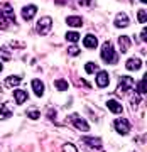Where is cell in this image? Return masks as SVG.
Returning <instances> with one entry per match:
<instances>
[{
  "mask_svg": "<svg viewBox=\"0 0 147 152\" xmlns=\"http://www.w3.org/2000/svg\"><path fill=\"white\" fill-rule=\"evenodd\" d=\"M117 53H115V49L112 48V42H105L103 48H102V59L105 63H110V64H113L117 63Z\"/></svg>",
  "mask_w": 147,
  "mask_h": 152,
  "instance_id": "cell-1",
  "label": "cell"
},
{
  "mask_svg": "<svg viewBox=\"0 0 147 152\" xmlns=\"http://www.w3.org/2000/svg\"><path fill=\"white\" fill-rule=\"evenodd\" d=\"M135 86V83H134V80H132L130 76H120L118 80V86H117V95H125L129 90H132V88Z\"/></svg>",
  "mask_w": 147,
  "mask_h": 152,
  "instance_id": "cell-2",
  "label": "cell"
},
{
  "mask_svg": "<svg viewBox=\"0 0 147 152\" xmlns=\"http://www.w3.org/2000/svg\"><path fill=\"white\" fill-rule=\"evenodd\" d=\"M115 129H117L118 134L127 135V134L130 132V122H129L127 118H117L115 120Z\"/></svg>",
  "mask_w": 147,
  "mask_h": 152,
  "instance_id": "cell-3",
  "label": "cell"
},
{
  "mask_svg": "<svg viewBox=\"0 0 147 152\" xmlns=\"http://www.w3.org/2000/svg\"><path fill=\"white\" fill-rule=\"evenodd\" d=\"M69 122L75 125V127H76L78 130H83V132L90 130V125H88L86 122H85V120H83L80 115H76V113H73V115L69 117Z\"/></svg>",
  "mask_w": 147,
  "mask_h": 152,
  "instance_id": "cell-4",
  "label": "cell"
},
{
  "mask_svg": "<svg viewBox=\"0 0 147 152\" xmlns=\"http://www.w3.org/2000/svg\"><path fill=\"white\" fill-rule=\"evenodd\" d=\"M51 26H53V20H51L49 17H42V19L37 22V32L42 34V36H46V34L49 32Z\"/></svg>",
  "mask_w": 147,
  "mask_h": 152,
  "instance_id": "cell-5",
  "label": "cell"
},
{
  "mask_svg": "<svg viewBox=\"0 0 147 152\" xmlns=\"http://www.w3.org/2000/svg\"><path fill=\"white\" fill-rule=\"evenodd\" d=\"M108 83H110L108 73H107V71H100L97 75V85L100 88H105V86H108Z\"/></svg>",
  "mask_w": 147,
  "mask_h": 152,
  "instance_id": "cell-6",
  "label": "cell"
},
{
  "mask_svg": "<svg viewBox=\"0 0 147 152\" xmlns=\"http://www.w3.org/2000/svg\"><path fill=\"white\" fill-rule=\"evenodd\" d=\"M36 12H37V7L36 5H27L22 9V17H24V20H31L34 15H36Z\"/></svg>",
  "mask_w": 147,
  "mask_h": 152,
  "instance_id": "cell-7",
  "label": "cell"
},
{
  "mask_svg": "<svg viewBox=\"0 0 147 152\" xmlns=\"http://www.w3.org/2000/svg\"><path fill=\"white\" fill-rule=\"evenodd\" d=\"M130 37H127V36H120L118 37V48H120V53H127L129 49H130Z\"/></svg>",
  "mask_w": 147,
  "mask_h": 152,
  "instance_id": "cell-8",
  "label": "cell"
},
{
  "mask_svg": "<svg viewBox=\"0 0 147 152\" xmlns=\"http://www.w3.org/2000/svg\"><path fill=\"white\" fill-rule=\"evenodd\" d=\"M83 46L88 49H95L98 46V39L95 37V36H91V34H88V36H85V39H83Z\"/></svg>",
  "mask_w": 147,
  "mask_h": 152,
  "instance_id": "cell-9",
  "label": "cell"
},
{
  "mask_svg": "<svg viewBox=\"0 0 147 152\" xmlns=\"http://www.w3.org/2000/svg\"><path fill=\"white\" fill-rule=\"evenodd\" d=\"M140 66H142V61L139 59V58H130V59L125 63V68L129 71H137Z\"/></svg>",
  "mask_w": 147,
  "mask_h": 152,
  "instance_id": "cell-10",
  "label": "cell"
},
{
  "mask_svg": "<svg viewBox=\"0 0 147 152\" xmlns=\"http://www.w3.org/2000/svg\"><path fill=\"white\" fill-rule=\"evenodd\" d=\"M0 10H2V14L5 15V19L9 22H14V19H15V15H14V10H12V7L9 5V4H4V5L0 7Z\"/></svg>",
  "mask_w": 147,
  "mask_h": 152,
  "instance_id": "cell-11",
  "label": "cell"
},
{
  "mask_svg": "<svg viewBox=\"0 0 147 152\" xmlns=\"http://www.w3.org/2000/svg\"><path fill=\"white\" fill-rule=\"evenodd\" d=\"M115 26L117 27H127L129 26V17L122 12V14H118V15L115 17Z\"/></svg>",
  "mask_w": 147,
  "mask_h": 152,
  "instance_id": "cell-12",
  "label": "cell"
},
{
  "mask_svg": "<svg viewBox=\"0 0 147 152\" xmlns=\"http://www.w3.org/2000/svg\"><path fill=\"white\" fill-rule=\"evenodd\" d=\"M32 90L37 96H42L44 95V83L41 80H32Z\"/></svg>",
  "mask_w": 147,
  "mask_h": 152,
  "instance_id": "cell-13",
  "label": "cell"
},
{
  "mask_svg": "<svg viewBox=\"0 0 147 152\" xmlns=\"http://www.w3.org/2000/svg\"><path fill=\"white\" fill-rule=\"evenodd\" d=\"M66 24H68L69 27H81V26H83V20H81V17L69 15L68 19H66Z\"/></svg>",
  "mask_w": 147,
  "mask_h": 152,
  "instance_id": "cell-14",
  "label": "cell"
},
{
  "mask_svg": "<svg viewBox=\"0 0 147 152\" xmlns=\"http://www.w3.org/2000/svg\"><path fill=\"white\" fill-rule=\"evenodd\" d=\"M107 107H108V110L112 112V113H122V105L118 103V102H115V100H108L107 102Z\"/></svg>",
  "mask_w": 147,
  "mask_h": 152,
  "instance_id": "cell-15",
  "label": "cell"
},
{
  "mask_svg": "<svg viewBox=\"0 0 147 152\" xmlns=\"http://www.w3.org/2000/svg\"><path fill=\"white\" fill-rule=\"evenodd\" d=\"M14 98H15V103L22 105L27 100V91H24V90H15V91H14Z\"/></svg>",
  "mask_w": 147,
  "mask_h": 152,
  "instance_id": "cell-16",
  "label": "cell"
},
{
  "mask_svg": "<svg viewBox=\"0 0 147 152\" xmlns=\"http://www.w3.org/2000/svg\"><path fill=\"white\" fill-rule=\"evenodd\" d=\"M81 142H85V144L90 145V147H97V149L102 147V140H100V139H93V137H83Z\"/></svg>",
  "mask_w": 147,
  "mask_h": 152,
  "instance_id": "cell-17",
  "label": "cell"
},
{
  "mask_svg": "<svg viewBox=\"0 0 147 152\" xmlns=\"http://www.w3.org/2000/svg\"><path fill=\"white\" fill-rule=\"evenodd\" d=\"M20 81H22L20 76H9V78L5 80V83H4V85L10 88V86H17V85H20Z\"/></svg>",
  "mask_w": 147,
  "mask_h": 152,
  "instance_id": "cell-18",
  "label": "cell"
},
{
  "mask_svg": "<svg viewBox=\"0 0 147 152\" xmlns=\"http://www.w3.org/2000/svg\"><path fill=\"white\" fill-rule=\"evenodd\" d=\"M54 86H56V90H59V91H66L69 85H68V81H66V80L59 78V80H56V81H54Z\"/></svg>",
  "mask_w": 147,
  "mask_h": 152,
  "instance_id": "cell-19",
  "label": "cell"
},
{
  "mask_svg": "<svg viewBox=\"0 0 147 152\" xmlns=\"http://www.w3.org/2000/svg\"><path fill=\"white\" fill-rule=\"evenodd\" d=\"M9 117H12V112L7 108V105H0V120L9 118Z\"/></svg>",
  "mask_w": 147,
  "mask_h": 152,
  "instance_id": "cell-20",
  "label": "cell"
},
{
  "mask_svg": "<svg viewBox=\"0 0 147 152\" xmlns=\"http://www.w3.org/2000/svg\"><path fill=\"white\" fill-rule=\"evenodd\" d=\"M135 88H137V93H140V95H146L147 93V81H139V83H135Z\"/></svg>",
  "mask_w": 147,
  "mask_h": 152,
  "instance_id": "cell-21",
  "label": "cell"
},
{
  "mask_svg": "<svg viewBox=\"0 0 147 152\" xmlns=\"http://www.w3.org/2000/svg\"><path fill=\"white\" fill-rule=\"evenodd\" d=\"M137 20L140 22V24H146L147 22V9H140V10L137 12Z\"/></svg>",
  "mask_w": 147,
  "mask_h": 152,
  "instance_id": "cell-22",
  "label": "cell"
},
{
  "mask_svg": "<svg viewBox=\"0 0 147 152\" xmlns=\"http://www.w3.org/2000/svg\"><path fill=\"white\" fill-rule=\"evenodd\" d=\"M66 39H68V41H71V42H76V41H80V34L75 32V31L66 32Z\"/></svg>",
  "mask_w": 147,
  "mask_h": 152,
  "instance_id": "cell-23",
  "label": "cell"
},
{
  "mask_svg": "<svg viewBox=\"0 0 147 152\" xmlns=\"http://www.w3.org/2000/svg\"><path fill=\"white\" fill-rule=\"evenodd\" d=\"M85 71L86 73H95V71H98V66L95 63H86L85 64Z\"/></svg>",
  "mask_w": 147,
  "mask_h": 152,
  "instance_id": "cell-24",
  "label": "cell"
},
{
  "mask_svg": "<svg viewBox=\"0 0 147 152\" xmlns=\"http://www.w3.org/2000/svg\"><path fill=\"white\" fill-rule=\"evenodd\" d=\"M27 117H29V118H32V120L39 118V110H36V108H29V110H27Z\"/></svg>",
  "mask_w": 147,
  "mask_h": 152,
  "instance_id": "cell-25",
  "label": "cell"
},
{
  "mask_svg": "<svg viewBox=\"0 0 147 152\" xmlns=\"http://www.w3.org/2000/svg\"><path fill=\"white\" fill-rule=\"evenodd\" d=\"M63 152H78V151L73 144H64V145H63Z\"/></svg>",
  "mask_w": 147,
  "mask_h": 152,
  "instance_id": "cell-26",
  "label": "cell"
},
{
  "mask_svg": "<svg viewBox=\"0 0 147 152\" xmlns=\"http://www.w3.org/2000/svg\"><path fill=\"white\" fill-rule=\"evenodd\" d=\"M7 19H5V15H4V14H2V10H0V29H5L7 27Z\"/></svg>",
  "mask_w": 147,
  "mask_h": 152,
  "instance_id": "cell-27",
  "label": "cell"
},
{
  "mask_svg": "<svg viewBox=\"0 0 147 152\" xmlns=\"http://www.w3.org/2000/svg\"><path fill=\"white\" fill-rule=\"evenodd\" d=\"M68 53H69L71 56H76V54H80V49H78L76 46H69V48H68Z\"/></svg>",
  "mask_w": 147,
  "mask_h": 152,
  "instance_id": "cell-28",
  "label": "cell"
},
{
  "mask_svg": "<svg viewBox=\"0 0 147 152\" xmlns=\"http://www.w3.org/2000/svg\"><path fill=\"white\" fill-rule=\"evenodd\" d=\"M76 2L80 4V5H83V7H88L90 4H91V0H76Z\"/></svg>",
  "mask_w": 147,
  "mask_h": 152,
  "instance_id": "cell-29",
  "label": "cell"
},
{
  "mask_svg": "<svg viewBox=\"0 0 147 152\" xmlns=\"http://www.w3.org/2000/svg\"><path fill=\"white\" fill-rule=\"evenodd\" d=\"M140 36H142V41H146V42H147V27H144V29H142Z\"/></svg>",
  "mask_w": 147,
  "mask_h": 152,
  "instance_id": "cell-30",
  "label": "cell"
},
{
  "mask_svg": "<svg viewBox=\"0 0 147 152\" xmlns=\"http://www.w3.org/2000/svg\"><path fill=\"white\" fill-rule=\"evenodd\" d=\"M144 81H147V73H146V75H144Z\"/></svg>",
  "mask_w": 147,
  "mask_h": 152,
  "instance_id": "cell-31",
  "label": "cell"
},
{
  "mask_svg": "<svg viewBox=\"0 0 147 152\" xmlns=\"http://www.w3.org/2000/svg\"><path fill=\"white\" fill-rule=\"evenodd\" d=\"M140 2H142V4H147V0H140Z\"/></svg>",
  "mask_w": 147,
  "mask_h": 152,
  "instance_id": "cell-32",
  "label": "cell"
},
{
  "mask_svg": "<svg viewBox=\"0 0 147 152\" xmlns=\"http://www.w3.org/2000/svg\"><path fill=\"white\" fill-rule=\"evenodd\" d=\"M2 68H4V66H2V63H0V71H2Z\"/></svg>",
  "mask_w": 147,
  "mask_h": 152,
  "instance_id": "cell-33",
  "label": "cell"
}]
</instances>
